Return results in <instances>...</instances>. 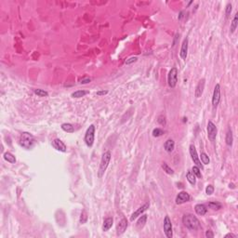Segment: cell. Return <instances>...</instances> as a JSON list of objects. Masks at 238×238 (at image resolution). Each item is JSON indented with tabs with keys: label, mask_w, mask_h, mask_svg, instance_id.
<instances>
[{
	"label": "cell",
	"mask_w": 238,
	"mask_h": 238,
	"mask_svg": "<svg viewBox=\"0 0 238 238\" xmlns=\"http://www.w3.org/2000/svg\"><path fill=\"white\" fill-rule=\"evenodd\" d=\"M199 158H200V161L202 162V164H204V165H209L210 162L209 155H207L206 153H201V155Z\"/></svg>",
	"instance_id": "cell-28"
},
{
	"label": "cell",
	"mask_w": 238,
	"mask_h": 238,
	"mask_svg": "<svg viewBox=\"0 0 238 238\" xmlns=\"http://www.w3.org/2000/svg\"><path fill=\"white\" fill-rule=\"evenodd\" d=\"M225 237H234V238H236V235L234 234H227L225 235Z\"/></svg>",
	"instance_id": "cell-41"
},
{
	"label": "cell",
	"mask_w": 238,
	"mask_h": 238,
	"mask_svg": "<svg viewBox=\"0 0 238 238\" xmlns=\"http://www.w3.org/2000/svg\"><path fill=\"white\" fill-rule=\"evenodd\" d=\"M183 13H184V11H180V12L179 16H178V19H179V20H181L182 18H183V16H184Z\"/></svg>",
	"instance_id": "cell-40"
},
{
	"label": "cell",
	"mask_w": 238,
	"mask_h": 238,
	"mask_svg": "<svg viewBox=\"0 0 238 238\" xmlns=\"http://www.w3.org/2000/svg\"><path fill=\"white\" fill-rule=\"evenodd\" d=\"M189 152H190V155H191V157H192V160L194 161V163L195 164V166H198L199 168L203 169V164H201L200 158H199L198 154H197V152H196V149L194 147V145H193V144L190 145Z\"/></svg>",
	"instance_id": "cell-6"
},
{
	"label": "cell",
	"mask_w": 238,
	"mask_h": 238,
	"mask_svg": "<svg viewBox=\"0 0 238 238\" xmlns=\"http://www.w3.org/2000/svg\"><path fill=\"white\" fill-rule=\"evenodd\" d=\"M186 179L190 182L191 185H195L196 184V177L194 176V174L192 171H188L186 174Z\"/></svg>",
	"instance_id": "cell-21"
},
{
	"label": "cell",
	"mask_w": 238,
	"mask_h": 238,
	"mask_svg": "<svg viewBox=\"0 0 238 238\" xmlns=\"http://www.w3.org/2000/svg\"><path fill=\"white\" fill-rule=\"evenodd\" d=\"M89 92L87 90H77L74 91V92L72 93V98H75V99H79V98H82L84 96H86L87 94H88Z\"/></svg>",
	"instance_id": "cell-22"
},
{
	"label": "cell",
	"mask_w": 238,
	"mask_h": 238,
	"mask_svg": "<svg viewBox=\"0 0 238 238\" xmlns=\"http://www.w3.org/2000/svg\"><path fill=\"white\" fill-rule=\"evenodd\" d=\"M191 199V196L190 194L187 193V192H184V191H181L178 194V195L176 196V204L177 205H182L186 203V202H189Z\"/></svg>",
	"instance_id": "cell-10"
},
{
	"label": "cell",
	"mask_w": 238,
	"mask_h": 238,
	"mask_svg": "<svg viewBox=\"0 0 238 238\" xmlns=\"http://www.w3.org/2000/svg\"><path fill=\"white\" fill-rule=\"evenodd\" d=\"M111 158H112V154H111L110 151H106L102 155V159H100V168L98 171V177L99 178H102L104 175L106 169H107L108 166L110 164Z\"/></svg>",
	"instance_id": "cell-3"
},
{
	"label": "cell",
	"mask_w": 238,
	"mask_h": 238,
	"mask_svg": "<svg viewBox=\"0 0 238 238\" xmlns=\"http://www.w3.org/2000/svg\"><path fill=\"white\" fill-rule=\"evenodd\" d=\"M178 83V69L176 67L171 68L168 74V84L171 88H176Z\"/></svg>",
	"instance_id": "cell-5"
},
{
	"label": "cell",
	"mask_w": 238,
	"mask_h": 238,
	"mask_svg": "<svg viewBox=\"0 0 238 238\" xmlns=\"http://www.w3.org/2000/svg\"><path fill=\"white\" fill-rule=\"evenodd\" d=\"M149 206H150V204L149 203H145L144 205H143L141 206H140L138 209H137L135 212H133L132 215H131L130 217V220L131 221H133L135 219H137L139 216H140L141 214H143V212H145L146 210H147L149 209Z\"/></svg>",
	"instance_id": "cell-11"
},
{
	"label": "cell",
	"mask_w": 238,
	"mask_h": 238,
	"mask_svg": "<svg viewBox=\"0 0 238 238\" xmlns=\"http://www.w3.org/2000/svg\"><path fill=\"white\" fill-rule=\"evenodd\" d=\"M62 129L63 131H65V132H67V133H73V132H74V126L72 124H70V123H63L62 125Z\"/></svg>",
	"instance_id": "cell-24"
},
{
	"label": "cell",
	"mask_w": 238,
	"mask_h": 238,
	"mask_svg": "<svg viewBox=\"0 0 238 238\" xmlns=\"http://www.w3.org/2000/svg\"><path fill=\"white\" fill-rule=\"evenodd\" d=\"M238 26V13L236 12L234 14V17L232 19V21L231 22V34H234L235 32V30Z\"/></svg>",
	"instance_id": "cell-20"
},
{
	"label": "cell",
	"mask_w": 238,
	"mask_h": 238,
	"mask_svg": "<svg viewBox=\"0 0 238 238\" xmlns=\"http://www.w3.org/2000/svg\"><path fill=\"white\" fill-rule=\"evenodd\" d=\"M220 102V85L216 84L213 91V95H212V106H213V108H217Z\"/></svg>",
	"instance_id": "cell-9"
},
{
	"label": "cell",
	"mask_w": 238,
	"mask_h": 238,
	"mask_svg": "<svg viewBox=\"0 0 238 238\" xmlns=\"http://www.w3.org/2000/svg\"><path fill=\"white\" fill-rule=\"evenodd\" d=\"M52 146L57 151L62 152V153H65V152L67 151L66 145H65V143H63V141L60 140V139H54L53 141H52Z\"/></svg>",
	"instance_id": "cell-14"
},
{
	"label": "cell",
	"mask_w": 238,
	"mask_h": 238,
	"mask_svg": "<svg viewBox=\"0 0 238 238\" xmlns=\"http://www.w3.org/2000/svg\"><path fill=\"white\" fill-rule=\"evenodd\" d=\"M88 220V214H87V211L85 209L82 211V213H81V217H80V223L81 224H84L86 223V221Z\"/></svg>",
	"instance_id": "cell-31"
},
{
	"label": "cell",
	"mask_w": 238,
	"mask_h": 238,
	"mask_svg": "<svg viewBox=\"0 0 238 238\" xmlns=\"http://www.w3.org/2000/svg\"><path fill=\"white\" fill-rule=\"evenodd\" d=\"M206 237H207V238H213L214 237V234L212 232V231L209 230V231L206 232Z\"/></svg>",
	"instance_id": "cell-38"
},
{
	"label": "cell",
	"mask_w": 238,
	"mask_h": 238,
	"mask_svg": "<svg viewBox=\"0 0 238 238\" xmlns=\"http://www.w3.org/2000/svg\"><path fill=\"white\" fill-rule=\"evenodd\" d=\"M205 79H201L198 84H197L196 88H195V97L196 98H200L202 95H203V92H204V88H205Z\"/></svg>",
	"instance_id": "cell-15"
},
{
	"label": "cell",
	"mask_w": 238,
	"mask_h": 238,
	"mask_svg": "<svg viewBox=\"0 0 238 238\" xmlns=\"http://www.w3.org/2000/svg\"><path fill=\"white\" fill-rule=\"evenodd\" d=\"M182 222L184 226L190 231H197L201 228L200 221L193 214H185L182 217Z\"/></svg>",
	"instance_id": "cell-1"
},
{
	"label": "cell",
	"mask_w": 238,
	"mask_h": 238,
	"mask_svg": "<svg viewBox=\"0 0 238 238\" xmlns=\"http://www.w3.org/2000/svg\"><path fill=\"white\" fill-rule=\"evenodd\" d=\"M34 94H37L38 97H48V93L47 91H45L44 89H40V88H37L34 90Z\"/></svg>",
	"instance_id": "cell-29"
},
{
	"label": "cell",
	"mask_w": 238,
	"mask_h": 238,
	"mask_svg": "<svg viewBox=\"0 0 238 238\" xmlns=\"http://www.w3.org/2000/svg\"><path fill=\"white\" fill-rule=\"evenodd\" d=\"M164 232L168 238H172L173 236V229H172V222L168 216H166L164 219Z\"/></svg>",
	"instance_id": "cell-8"
},
{
	"label": "cell",
	"mask_w": 238,
	"mask_h": 238,
	"mask_svg": "<svg viewBox=\"0 0 238 238\" xmlns=\"http://www.w3.org/2000/svg\"><path fill=\"white\" fill-rule=\"evenodd\" d=\"M161 166H162V168H163V170L166 172V174H168V175H173L174 174V170L172 169L168 164L165 163V162H164V163H162Z\"/></svg>",
	"instance_id": "cell-26"
},
{
	"label": "cell",
	"mask_w": 238,
	"mask_h": 238,
	"mask_svg": "<svg viewBox=\"0 0 238 238\" xmlns=\"http://www.w3.org/2000/svg\"><path fill=\"white\" fill-rule=\"evenodd\" d=\"M4 159L6 160L7 162H8V163H11V164H14L15 162H16V158H15V156L11 153H8V152H7V153L4 154Z\"/></svg>",
	"instance_id": "cell-25"
},
{
	"label": "cell",
	"mask_w": 238,
	"mask_h": 238,
	"mask_svg": "<svg viewBox=\"0 0 238 238\" xmlns=\"http://www.w3.org/2000/svg\"><path fill=\"white\" fill-rule=\"evenodd\" d=\"M141 217L140 218V219L138 220V221H137V228L138 229H141L146 223V221H147V215H140Z\"/></svg>",
	"instance_id": "cell-23"
},
{
	"label": "cell",
	"mask_w": 238,
	"mask_h": 238,
	"mask_svg": "<svg viewBox=\"0 0 238 238\" xmlns=\"http://www.w3.org/2000/svg\"><path fill=\"white\" fill-rule=\"evenodd\" d=\"M206 129H207V137H209V139L211 141H214L216 140L217 133H218V129H217L216 125L212 122V121H209Z\"/></svg>",
	"instance_id": "cell-7"
},
{
	"label": "cell",
	"mask_w": 238,
	"mask_h": 238,
	"mask_svg": "<svg viewBox=\"0 0 238 238\" xmlns=\"http://www.w3.org/2000/svg\"><path fill=\"white\" fill-rule=\"evenodd\" d=\"M157 122H158L160 125H162V126H165V125H166V119H165L164 116L160 115L159 117H158V119H157Z\"/></svg>",
	"instance_id": "cell-37"
},
{
	"label": "cell",
	"mask_w": 238,
	"mask_h": 238,
	"mask_svg": "<svg viewBox=\"0 0 238 238\" xmlns=\"http://www.w3.org/2000/svg\"><path fill=\"white\" fill-rule=\"evenodd\" d=\"M137 60H138V57H130V58H128V60H125V64H126V65L132 64V63L136 62Z\"/></svg>",
	"instance_id": "cell-35"
},
{
	"label": "cell",
	"mask_w": 238,
	"mask_h": 238,
	"mask_svg": "<svg viewBox=\"0 0 238 238\" xmlns=\"http://www.w3.org/2000/svg\"><path fill=\"white\" fill-rule=\"evenodd\" d=\"M232 4L229 3L226 6L225 8V16H226V19H228L230 17V15L232 13Z\"/></svg>",
	"instance_id": "cell-33"
},
{
	"label": "cell",
	"mask_w": 238,
	"mask_h": 238,
	"mask_svg": "<svg viewBox=\"0 0 238 238\" xmlns=\"http://www.w3.org/2000/svg\"><path fill=\"white\" fill-rule=\"evenodd\" d=\"M209 206L213 210H220V209H222V205L220 202H209Z\"/></svg>",
	"instance_id": "cell-27"
},
{
	"label": "cell",
	"mask_w": 238,
	"mask_h": 238,
	"mask_svg": "<svg viewBox=\"0 0 238 238\" xmlns=\"http://www.w3.org/2000/svg\"><path fill=\"white\" fill-rule=\"evenodd\" d=\"M95 140V126L90 125L85 133V143L88 147H92Z\"/></svg>",
	"instance_id": "cell-4"
},
{
	"label": "cell",
	"mask_w": 238,
	"mask_h": 238,
	"mask_svg": "<svg viewBox=\"0 0 238 238\" xmlns=\"http://www.w3.org/2000/svg\"><path fill=\"white\" fill-rule=\"evenodd\" d=\"M126 228H128V220H126V219H125V218H124V219H122L118 222L117 226H116V234H117V235L123 234L124 232H126Z\"/></svg>",
	"instance_id": "cell-13"
},
{
	"label": "cell",
	"mask_w": 238,
	"mask_h": 238,
	"mask_svg": "<svg viewBox=\"0 0 238 238\" xmlns=\"http://www.w3.org/2000/svg\"><path fill=\"white\" fill-rule=\"evenodd\" d=\"M153 136L154 137H155V138H157V137H160V136H162L164 134V131L162 130L161 128H154V130H153Z\"/></svg>",
	"instance_id": "cell-32"
},
{
	"label": "cell",
	"mask_w": 238,
	"mask_h": 238,
	"mask_svg": "<svg viewBox=\"0 0 238 238\" xmlns=\"http://www.w3.org/2000/svg\"><path fill=\"white\" fill-rule=\"evenodd\" d=\"M194 210H195L197 215L204 216L207 212V207L204 204H197L194 206Z\"/></svg>",
	"instance_id": "cell-18"
},
{
	"label": "cell",
	"mask_w": 238,
	"mask_h": 238,
	"mask_svg": "<svg viewBox=\"0 0 238 238\" xmlns=\"http://www.w3.org/2000/svg\"><path fill=\"white\" fill-rule=\"evenodd\" d=\"M113 223H114V219L112 217H108L106 218V219L103 220V231L104 232H107L109 231L111 228L113 226Z\"/></svg>",
	"instance_id": "cell-17"
},
{
	"label": "cell",
	"mask_w": 238,
	"mask_h": 238,
	"mask_svg": "<svg viewBox=\"0 0 238 238\" xmlns=\"http://www.w3.org/2000/svg\"><path fill=\"white\" fill-rule=\"evenodd\" d=\"M232 141H234V136H232V131L231 128H228L225 137V143L228 146L232 145Z\"/></svg>",
	"instance_id": "cell-19"
},
{
	"label": "cell",
	"mask_w": 238,
	"mask_h": 238,
	"mask_svg": "<svg viewBox=\"0 0 238 238\" xmlns=\"http://www.w3.org/2000/svg\"><path fill=\"white\" fill-rule=\"evenodd\" d=\"M192 172L194 174V176L196 177V178H202V174H201V170L200 168H198L197 166H194L193 168H192Z\"/></svg>",
	"instance_id": "cell-30"
},
{
	"label": "cell",
	"mask_w": 238,
	"mask_h": 238,
	"mask_svg": "<svg viewBox=\"0 0 238 238\" xmlns=\"http://www.w3.org/2000/svg\"><path fill=\"white\" fill-rule=\"evenodd\" d=\"M175 148V143H174V140H172V139H168V140H166V141L165 143L164 144V149L165 151L166 152V153H172L173 152Z\"/></svg>",
	"instance_id": "cell-16"
},
{
	"label": "cell",
	"mask_w": 238,
	"mask_h": 238,
	"mask_svg": "<svg viewBox=\"0 0 238 238\" xmlns=\"http://www.w3.org/2000/svg\"><path fill=\"white\" fill-rule=\"evenodd\" d=\"M108 93V91L107 90H100V91H97V94L98 96H102V95H105V94H107Z\"/></svg>",
	"instance_id": "cell-39"
},
{
	"label": "cell",
	"mask_w": 238,
	"mask_h": 238,
	"mask_svg": "<svg viewBox=\"0 0 238 238\" xmlns=\"http://www.w3.org/2000/svg\"><path fill=\"white\" fill-rule=\"evenodd\" d=\"M188 45H189V40H188V38L186 37L183 40V42H182L181 48H180V56L183 60H186L187 55H188Z\"/></svg>",
	"instance_id": "cell-12"
},
{
	"label": "cell",
	"mask_w": 238,
	"mask_h": 238,
	"mask_svg": "<svg viewBox=\"0 0 238 238\" xmlns=\"http://www.w3.org/2000/svg\"><path fill=\"white\" fill-rule=\"evenodd\" d=\"M91 82V78L90 77H83L79 80V83L80 84H88V83H90Z\"/></svg>",
	"instance_id": "cell-36"
},
{
	"label": "cell",
	"mask_w": 238,
	"mask_h": 238,
	"mask_svg": "<svg viewBox=\"0 0 238 238\" xmlns=\"http://www.w3.org/2000/svg\"><path fill=\"white\" fill-rule=\"evenodd\" d=\"M213 193H214V186L211 185V184L207 185L206 188V194L207 195H211Z\"/></svg>",
	"instance_id": "cell-34"
},
{
	"label": "cell",
	"mask_w": 238,
	"mask_h": 238,
	"mask_svg": "<svg viewBox=\"0 0 238 238\" xmlns=\"http://www.w3.org/2000/svg\"><path fill=\"white\" fill-rule=\"evenodd\" d=\"M19 143L22 148L26 150H31L34 147L37 140H35L34 137L28 132H22V135L20 136Z\"/></svg>",
	"instance_id": "cell-2"
}]
</instances>
